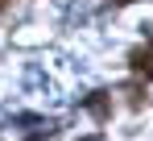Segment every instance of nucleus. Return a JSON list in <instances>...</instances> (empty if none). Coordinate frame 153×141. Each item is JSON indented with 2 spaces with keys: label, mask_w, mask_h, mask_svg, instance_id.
Instances as JSON below:
<instances>
[{
  "label": "nucleus",
  "mask_w": 153,
  "mask_h": 141,
  "mask_svg": "<svg viewBox=\"0 0 153 141\" xmlns=\"http://www.w3.org/2000/svg\"><path fill=\"white\" fill-rule=\"evenodd\" d=\"M128 67L137 70V75H145V79H153V50L149 46H137L132 54H128Z\"/></svg>",
  "instance_id": "f257e3e1"
}]
</instances>
